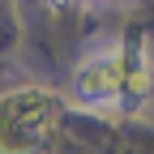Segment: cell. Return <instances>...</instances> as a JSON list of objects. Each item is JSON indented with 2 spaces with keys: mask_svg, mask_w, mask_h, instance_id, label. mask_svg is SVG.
<instances>
[{
  "mask_svg": "<svg viewBox=\"0 0 154 154\" xmlns=\"http://www.w3.org/2000/svg\"><path fill=\"white\" fill-rule=\"evenodd\" d=\"M124 47L120 38H94L82 51V64L73 73V99L82 107H111L124 94Z\"/></svg>",
  "mask_w": 154,
  "mask_h": 154,
  "instance_id": "6da1fadb",
  "label": "cell"
},
{
  "mask_svg": "<svg viewBox=\"0 0 154 154\" xmlns=\"http://www.w3.org/2000/svg\"><path fill=\"white\" fill-rule=\"evenodd\" d=\"M43 5H47V9H51V13H64V9H69V5H77V0H43Z\"/></svg>",
  "mask_w": 154,
  "mask_h": 154,
  "instance_id": "7a4b0ae2",
  "label": "cell"
},
{
  "mask_svg": "<svg viewBox=\"0 0 154 154\" xmlns=\"http://www.w3.org/2000/svg\"><path fill=\"white\" fill-rule=\"evenodd\" d=\"M111 5H133V0H111Z\"/></svg>",
  "mask_w": 154,
  "mask_h": 154,
  "instance_id": "3957f363",
  "label": "cell"
}]
</instances>
